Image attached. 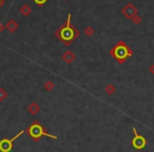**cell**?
Masks as SVG:
<instances>
[{"label": "cell", "mask_w": 154, "mask_h": 152, "mask_svg": "<svg viewBox=\"0 0 154 152\" xmlns=\"http://www.w3.org/2000/svg\"><path fill=\"white\" fill-rule=\"evenodd\" d=\"M71 18H72L71 13H69L67 21H65V23H62V24L55 31V36L62 42L65 46H71L80 35V31H78L74 25L72 24Z\"/></svg>", "instance_id": "6da1fadb"}, {"label": "cell", "mask_w": 154, "mask_h": 152, "mask_svg": "<svg viewBox=\"0 0 154 152\" xmlns=\"http://www.w3.org/2000/svg\"><path fill=\"white\" fill-rule=\"evenodd\" d=\"M110 55L112 56L119 65H122V63H125L128 60L129 57L133 55V51L124 40H119L110 50Z\"/></svg>", "instance_id": "7a4b0ae2"}, {"label": "cell", "mask_w": 154, "mask_h": 152, "mask_svg": "<svg viewBox=\"0 0 154 152\" xmlns=\"http://www.w3.org/2000/svg\"><path fill=\"white\" fill-rule=\"evenodd\" d=\"M26 132H28V134L31 136V138L34 142H39L42 136H47V137L53 138V139H57V136L48 133L47 130L45 129V127L42 126L38 120H35V122H33L28 128Z\"/></svg>", "instance_id": "3957f363"}, {"label": "cell", "mask_w": 154, "mask_h": 152, "mask_svg": "<svg viewBox=\"0 0 154 152\" xmlns=\"http://www.w3.org/2000/svg\"><path fill=\"white\" fill-rule=\"evenodd\" d=\"M132 131H133V138H132V141H131V144H132L134 149L142 150L147 146V139L140 133H138L135 127L132 128Z\"/></svg>", "instance_id": "277c9868"}, {"label": "cell", "mask_w": 154, "mask_h": 152, "mask_svg": "<svg viewBox=\"0 0 154 152\" xmlns=\"http://www.w3.org/2000/svg\"><path fill=\"white\" fill-rule=\"evenodd\" d=\"M137 13H138V10L136 9L135 5H133L131 2L127 3L122 10V14L128 19H132L135 15H137Z\"/></svg>", "instance_id": "5b68a950"}, {"label": "cell", "mask_w": 154, "mask_h": 152, "mask_svg": "<svg viewBox=\"0 0 154 152\" xmlns=\"http://www.w3.org/2000/svg\"><path fill=\"white\" fill-rule=\"evenodd\" d=\"M62 59L65 63L71 65V63H73V62L75 61V59H76V55H75L71 50H67L65 53L62 54Z\"/></svg>", "instance_id": "8992f818"}, {"label": "cell", "mask_w": 154, "mask_h": 152, "mask_svg": "<svg viewBox=\"0 0 154 152\" xmlns=\"http://www.w3.org/2000/svg\"><path fill=\"white\" fill-rule=\"evenodd\" d=\"M7 29L11 33L16 32V30L18 29V23H17L14 19H11V20H9V22L7 23Z\"/></svg>", "instance_id": "52a82bcc"}, {"label": "cell", "mask_w": 154, "mask_h": 152, "mask_svg": "<svg viewBox=\"0 0 154 152\" xmlns=\"http://www.w3.org/2000/svg\"><path fill=\"white\" fill-rule=\"evenodd\" d=\"M29 112L31 113V114H33V115H35V114H37V113L40 112V107L38 106L36 103H32V104L29 106L28 108Z\"/></svg>", "instance_id": "ba28073f"}, {"label": "cell", "mask_w": 154, "mask_h": 152, "mask_svg": "<svg viewBox=\"0 0 154 152\" xmlns=\"http://www.w3.org/2000/svg\"><path fill=\"white\" fill-rule=\"evenodd\" d=\"M31 13H32V7H31L29 4H23L21 7L20 14L22 15V16L26 17V16H29V15H31Z\"/></svg>", "instance_id": "9c48e42d"}, {"label": "cell", "mask_w": 154, "mask_h": 152, "mask_svg": "<svg viewBox=\"0 0 154 152\" xmlns=\"http://www.w3.org/2000/svg\"><path fill=\"white\" fill-rule=\"evenodd\" d=\"M105 92L107 95H113L116 92V87L113 83H108L105 88Z\"/></svg>", "instance_id": "30bf717a"}, {"label": "cell", "mask_w": 154, "mask_h": 152, "mask_svg": "<svg viewBox=\"0 0 154 152\" xmlns=\"http://www.w3.org/2000/svg\"><path fill=\"white\" fill-rule=\"evenodd\" d=\"M43 88L50 92V91H52L54 89V83L52 80H47L45 83H43Z\"/></svg>", "instance_id": "8fae6325"}, {"label": "cell", "mask_w": 154, "mask_h": 152, "mask_svg": "<svg viewBox=\"0 0 154 152\" xmlns=\"http://www.w3.org/2000/svg\"><path fill=\"white\" fill-rule=\"evenodd\" d=\"M84 34H86L87 37H92L94 34H95V31L92 27H88V28L84 29Z\"/></svg>", "instance_id": "7c38bea8"}, {"label": "cell", "mask_w": 154, "mask_h": 152, "mask_svg": "<svg viewBox=\"0 0 154 152\" xmlns=\"http://www.w3.org/2000/svg\"><path fill=\"white\" fill-rule=\"evenodd\" d=\"M131 20H132V22L134 23V24H136V25H138V24H140V23H142V17L139 16V15H135V16L133 17V18L131 19Z\"/></svg>", "instance_id": "4fadbf2b"}, {"label": "cell", "mask_w": 154, "mask_h": 152, "mask_svg": "<svg viewBox=\"0 0 154 152\" xmlns=\"http://www.w3.org/2000/svg\"><path fill=\"white\" fill-rule=\"evenodd\" d=\"M33 1H34L37 5H43L48 0H33Z\"/></svg>", "instance_id": "5bb4252c"}, {"label": "cell", "mask_w": 154, "mask_h": 152, "mask_svg": "<svg viewBox=\"0 0 154 152\" xmlns=\"http://www.w3.org/2000/svg\"><path fill=\"white\" fill-rule=\"evenodd\" d=\"M149 72L152 74V75H154V63H152V65L150 66V68H149Z\"/></svg>", "instance_id": "9a60e30c"}, {"label": "cell", "mask_w": 154, "mask_h": 152, "mask_svg": "<svg viewBox=\"0 0 154 152\" xmlns=\"http://www.w3.org/2000/svg\"><path fill=\"white\" fill-rule=\"evenodd\" d=\"M3 29H4V27H3V25H2V23L0 22V32H2Z\"/></svg>", "instance_id": "2e32d148"}, {"label": "cell", "mask_w": 154, "mask_h": 152, "mask_svg": "<svg viewBox=\"0 0 154 152\" xmlns=\"http://www.w3.org/2000/svg\"><path fill=\"white\" fill-rule=\"evenodd\" d=\"M3 3H4V0H0V7H2V5H3Z\"/></svg>", "instance_id": "e0dca14e"}, {"label": "cell", "mask_w": 154, "mask_h": 152, "mask_svg": "<svg viewBox=\"0 0 154 152\" xmlns=\"http://www.w3.org/2000/svg\"><path fill=\"white\" fill-rule=\"evenodd\" d=\"M0 152H3V151H2V150H1V149H0Z\"/></svg>", "instance_id": "ac0fdd59"}, {"label": "cell", "mask_w": 154, "mask_h": 152, "mask_svg": "<svg viewBox=\"0 0 154 152\" xmlns=\"http://www.w3.org/2000/svg\"><path fill=\"white\" fill-rule=\"evenodd\" d=\"M65 1H69V0H65Z\"/></svg>", "instance_id": "d6986e66"}]
</instances>
